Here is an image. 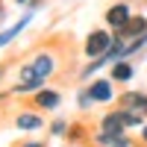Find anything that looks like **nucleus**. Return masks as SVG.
Segmentation results:
<instances>
[{"label":"nucleus","instance_id":"6","mask_svg":"<svg viewBox=\"0 0 147 147\" xmlns=\"http://www.w3.org/2000/svg\"><path fill=\"white\" fill-rule=\"evenodd\" d=\"M32 106L41 109V112H56L59 106H62V91L50 88V85H44V88L32 91Z\"/></svg>","mask_w":147,"mask_h":147},{"label":"nucleus","instance_id":"9","mask_svg":"<svg viewBox=\"0 0 147 147\" xmlns=\"http://www.w3.org/2000/svg\"><path fill=\"white\" fill-rule=\"evenodd\" d=\"M132 77H136V65H132V59H115L112 65H109V80H112L115 85L121 82H129Z\"/></svg>","mask_w":147,"mask_h":147},{"label":"nucleus","instance_id":"19","mask_svg":"<svg viewBox=\"0 0 147 147\" xmlns=\"http://www.w3.org/2000/svg\"><path fill=\"white\" fill-rule=\"evenodd\" d=\"M15 3H18V6H27V3H30V0H15Z\"/></svg>","mask_w":147,"mask_h":147},{"label":"nucleus","instance_id":"11","mask_svg":"<svg viewBox=\"0 0 147 147\" xmlns=\"http://www.w3.org/2000/svg\"><path fill=\"white\" fill-rule=\"evenodd\" d=\"M144 32H147V18H144V15H132V18L127 21V27L118 30L115 35H118V38H124V41H132V38H138V35H144Z\"/></svg>","mask_w":147,"mask_h":147},{"label":"nucleus","instance_id":"5","mask_svg":"<svg viewBox=\"0 0 147 147\" xmlns=\"http://www.w3.org/2000/svg\"><path fill=\"white\" fill-rule=\"evenodd\" d=\"M91 144L94 147H132V138H129V132L97 129V132H91Z\"/></svg>","mask_w":147,"mask_h":147},{"label":"nucleus","instance_id":"10","mask_svg":"<svg viewBox=\"0 0 147 147\" xmlns=\"http://www.w3.org/2000/svg\"><path fill=\"white\" fill-rule=\"evenodd\" d=\"M15 127H18L21 132H38V129L44 127V118L35 112V109H24V112L15 115Z\"/></svg>","mask_w":147,"mask_h":147},{"label":"nucleus","instance_id":"20","mask_svg":"<svg viewBox=\"0 0 147 147\" xmlns=\"http://www.w3.org/2000/svg\"><path fill=\"white\" fill-rule=\"evenodd\" d=\"M0 18H3V6H0Z\"/></svg>","mask_w":147,"mask_h":147},{"label":"nucleus","instance_id":"3","mask_svg":"<svg viewBox=\"0 0 147 147\" xmlns=\"http://www.w3.org/2000/svg\"><path fill=\"white\" fill-rule=\"evenodd\" d=\"M85 91L91 94L94 106H97V103H112V100H115V82L109 80V77H91V82L85 85Z\"/></svg>","mask_w":147,"mask_h":147},{"label":"nucleus","instance_id":"17","mask_svg":"<svg viewBox=\"0 0 147 147\" xmlns=\"http://www.w3.org/2000/svg\"><path fill=\"white\" fill-rule=\"evenodd\" d=\"M41 3H44V0H30V3H27V9H32V12H35V9H38Z\"/></svg>","mask_w":147,"mask_h":147},{"label":"nucleus","instance_id":"13","mask_svg":"<svg viewBox=\"0 0 147 147\" xmlns=\"http://www.w3.org/2000/svg\"><path fill=\"white\" fill-rule=\"evenodd\" d=\"M77 106H80V109H91V106H94L91 94L85 91V88H80V91H77Z\"/></svg>","mask_w":147,"mask_h":147},{"label":"nucleus","instance_id":"8","mask_svg":"<svg viewBox=\"0 0 147 147\" xmlns=\"http://www.w3.org/2000/svg\"><path fill=\"white\" fill-rule=\"evenodd\" d=\"M32 15H35V12H32V9H27V12H24V15H21V21H15V24H12V27H6V30H0V50H3L6 44H12V41H15L18 35L24 32V30L30 27Z\"/></svg>","mask_w":147,"mask_h":147},{"label":"nucleus","instance_id":"14","mask_svg":"<svg viewBox=\"0 0 147 147\" xmlns=\"http://www.w3.org/2000/svg\"><path fill=\"white\" fill-rule=\"evenodd\" d=\"M82 138H85V129H82L80 124H77V127H68V141H74V144H80Z\"/></svg>","mask_w":147,"mask_h":147},{"label":"nucleus","instance_id":"1","mask_svg":"<svg viewBox=\"0 0 147 147\" xmlns=\"http://www.w3.org/2000/svg\"><path fill=\"white\" fill-rule=\"evenodd\" d=\"M56 74V56L50 50H41L35 53L30 62H24L21 71H18V82L12 85V94H32L47 85V80H50Z\"/></svg>","mask_w":147,"mask_h":147},{"label":"nucleus","instance_id":"16","mask_svg":"<svg viewBox=\"0 0 147 147\" xmlns=\"http://www.w3.org/2000/svg\"><path fill=\"white\" fill-rule=\"evenodd\" d=\"M18 147H47L44 141H24V144H18Z\"/></svg>","mask_w":147,"mask_h":147},{"label":"nucleus","instance_id":"12","mask_svg":"<svg viewBox=\"0 0 147 147\" xmlns=\"http://www.w3.org/2000/svg\"><path fill=\"white\" fill-rule=\"evenodd\" d=\"M68 127H71V124H68L65 118H56L53 124H50V136H53V138H65V136H68Z\"/></svg>","mask_w":147,"mask_h":147},{"label":"nucleus","instance_id":"18","mask_svg":"<svg viewBox=\"0 0 147 147\" xmlns=\"http://www.w3.org/2000/svg\"><path fill=\"white\" fill-rule=\"evenodd\" d=\"M3 77H6V68H3V65H0V82H3Z\"/></svg>","mask_w":147,"mask_h":147},{"label":"nucleus","instance_id":"7","mask_svg":"<svg viewBox=\"0 0 147 147\" xmlns=\"http://www.w3.org/2000/svg\"><path fill=\"white\" fill-rule=\"evenodd\" d=\"M129 18H132V9H129V3H112V6L106 9V15H103V21H106V27L112 30V32H118V30H124Z\"/></svg>","mask_w":147,"mask_h":147},{"label":"nucleus","instance_id":"15","mask_svg":"<svg viewBox=\"0 0 147 147\" xmlns=\"http://www.w3.org/2000/svg\"><path fill=\"white\" fill-rule=\"evenodd\" d=\"M138 138H141V144H144V147H147V121H144V127H141V129H138Z\"/></svg>","mask_w":147,"mask_h":147},{"label":"nucleus","instance_id":"2","mask_svg":"<svg viewBox=\"0 0 147 147\" xmlns=\"http://www.w3.org/2000/svg\"><path fill=\"white\" fill-rule=\"evenodd\" d=\"M112 44H115V32L109 27H100V30L88 32V38H85V44H82V53L88 59H97V56H106L109 50H112Z\"/></svg>","mask_w":147,"mask_h":147},{"label":"nucleus","instance_id":"4","mask_svg":"<svg viewBox=\"0 0 147 147\" xmlns=\"http://www.w3.org/2000/svg\"><path fill=\"white\" fill-rule=\"evenodd\" d=\"M118 106H121V109H127V112H136V115L147 118V91H141V88L121 91V97H118Z\"/></svg>","mask_w":147,"mask_h":147}]
</instances>
